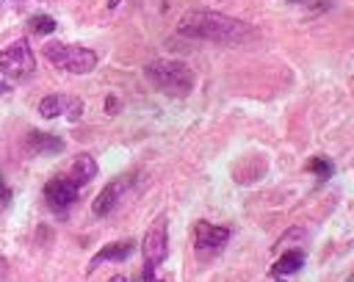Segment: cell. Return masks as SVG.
Returning <instances> with one entry per match:
<instances>
[{
    "mask_svg": "<svg viewBox=\"0 0 354 282\" xmlns=\"http://www.w3.org/2000/svg\"><path fill=\"white\" fill-rule=\"evenodd\" d=\"M11 202V188L6 185V180L0 177V205H8Z\"/></svg>",
    "mask_w": 354,
    "mask_h": 282,
    "instance_id": "obj_16",
    "label": "cell"
},
{
    "mask_svg": "<svg viewBox=\"0 0 354 282\" xmlns=\"http://www.w3.org/2000/svg\"><path fill=\"white\" fill-rule=\"evenodd\" d=\"M64 177H66L75 188H83V185H88V182L97 177V160H94L88 152H80V155L72 158V163H69V169L64 171Z\"/></svg>",
    "mask_w": 354,
    "mask_h": 282,
    "instance_id": "obj_10",
    "label": "cell"
},
{
    "mask_svg": "<svg viewBox=\"0 0 354 282\" xmlns=\"http://www.w3.org/2000/svg\"><path fill=\"white\" fill-rule=\"evenodd\" d=\"M6 265H8V263H6V257L0 254V274H6Z\"/></svg>",
    "mask_w": 354,
    "mask_h": 282,
    "instance_id": "obj_19",
    "label": "cell"
},
{
    "mask_svg": "<svg viewBox=\"0 0 354 282\" xmlns=\"http://www.w3.org/2000/svg\"><path fill=\"white\" fill-rule=\"evenodd\" d=\"M147 80L166 97H188L196 86V75L185 61L174 58H155L144 66Z\"/></svg>",
    "mask_w": 354,
    "mask_h": 282,
    "instance_id": "obj_2",
    "label": "cell"
},
{
    "mask_svg": "<svg viewBox=\"0 0 354 282\" xmlns=\"http://www.w3.org/2000/svg\"><path fill=\"white\" fill-rule=\"evenodd\" d=\"M25 144L33 155H61L64 152V138H58L53 133H44V130H30Z\"/></svg>",
    "mask_w": 354,
    "mask_h": 282,
    "instance_id": "obj_12",
    "label": "cell"
},
{
    "mask_svg": "<svg viewBox=\"0 0 354 282\" xmlns=\"http://www.w3.org/2000/svg\"><path fill=\"white\" fill-rule=\"evenodd\" d=\"M77 191H80V188H75V185L61 174V177L47 180V185H44V199H47V205H50L55 213H64V210L77 199Z\"/></svg>",
    "mask_w": 354,
    "mask_h": 282,
    "instance_id": "obj_9",
    "label": "cell"
},
{
    "mask_svg": "<svg viewBox=\"0 0 354 282\" xmlns=\"http://www.w3.org/2000/svg\"><path fill=\"white\" fill-rule=\"evenodd\" d=\"M44 58L64 69V72H72V75H88L94 72L97 66V53L88 50V47H80V44H66V41H47L44 44Z\"/></svg>",
    "mask_w": 354,
    "mask_h": 282,
    "instance_id": "obj_3",
    "label": "cell"
},
{
    "mask_svg": "<svg viewBox=\"0 0 354 282\" xmlns=\"http://www.w3.org/2000/svg\"><path fill=\"white\" fill-rule=\"evenodd\" d=\"M28 28H30L33 36H50L55 30V19L47 17V14H36V17L28 19Z\"/></svg>",
    "mask_w": 354,
    "mask_h": 282,
    "instance_id": "obj_14",
    "label": "cell"
},
{
    "mask_svg": "<svg viewBox=\"0 0 354 282\" xmlns=\"http://www.w3.org/2000/svg\"><path fill=\"white\" fill-rule=\"evenodd\" d=\"M116 105H119V102H116L113 97H108V100H105V111H108V113H116V111H119Z\"/></svg>",
    "mask_w": 354,
    "mask_h": 282,
    "instance_id": "obj_17",
    "label": "cell"
},
{
    "mask_svg": "<svg viewBox=\"0 0 354 282\" xmlns=\"http://www.w3.org/2000/svg\"><path fill=\"white\" fill-rule=\"evenodd\" d=\"M307 171H310V174H318L321 180H326V177H332L335 169H332V163H329L326 158H310V160H307Z\"/></svg>",
    "mask_w": 354,
    "mask_h": 282,
    "instance_id": "obj_15",
    "label": "cell"
},
{
    "mask_svg": "<svg viewBox=\"0 0 354 282\" xmlns=\"http://www.w3.org/2000/svg\"><path fill=\"white\" fill-rule=\"evenodd\" d=\"M119 3H122V0H111V3H108V8H116Z\"/></svg>",
    "mask_w": 354,
    "mask_h": 282,
    "instance_id": "obj_20",
    "label": "cell"
},
{
    "mask_svg": "<svg viewBox=\"0 0 354 282\" xmlns=\"http://www.w3.org/2000/svg\"><path fill=\"white\" fill-rule=\"evenodd\" d=\"M133 249H136L133 241H113V243H105V246L88 260V271H94V268L102 265V263H124V260L133 254Z\"/></svg>",
    "mask_w": 354,
    "mask_h": 282,
    "instance_id": "obj_11",
    "label": "cell"
},
{
    "mask_svg": "<svg viewBox=\"0 0 354 282\" xmlns=\"http://www.w3.org/2000/svg\"><path fill=\"white\" fill-rule=\"evenodd\" d=\"M130 182H133V177L130 174H124V177H116V180H111L97 196H94V202H91V213L97 216V218H102V216H108L119 202H122V196L127 194V188H130Z\"/></svg>",
    "mask_w": 354,
    "mask_h": 282,
    "instance_id": "obj_7",
    "label": "cell"
},
{
    "mask_svg": "<svg viewBox=\"0 0 354 282\" xmlns=\"http://www.w3.org/2000/svg\"><path fill=\"white\" fill-rule=\"evenodd\" d=\"M3 91H8V86H6V80H0V94H3Z\"/></svg>",
    "mask_w": 354,
    "mask_h": 282,
    "instance_id": "obj_21",
    "label": "cell"
},
{
    "mask_svg": "<svg viewBox=\"0 0 354 282\" xmlns=\"http://www.w3.org/2000/svg\"><path fill=\"white\" fill-rule=\"evenodd\" d=\"M39 116H44V119L66 116L69 122H77L83 116V100L72 97V94H47L39 102Z\"/></svg>",
    "mask_w": 354,
    "mask_h": 282,
    "instance_id": "obj_6",
    "label": "cell"
},
{
    "mask_svg": "<svg viewBox=\"0 0 354 282\" xmlns=\"http://www.w3.org/2000/svg\"><path fill=\"white\" fill-rule=\"evenodd\" d=\"M152 282H166V279H158V276H155V279H152Z\"/></svg>",
    "mask_w": 354,
    "mask_h": 282,
    "instance_id": "obj_22",
    "label": "cell"
},
{
    "mask_svg": "<svg viewBox=\"0 0 354 282\" xmlns=\"http://www.w3.org/2000/svg\"><path fill=\"white\" fill-rule=\"evenodd\" d=\"M0 72L8 80H25L36 72V55H33L28 39H17L6 50H0Z\"/></svg>",
    "mask_w": 354,
    "mask_h": 282,
    "instance_id": "obj_4",
    "label": "cell"
},
{
    "mask_svg": "<svg viewBox=\"0 0 354 282\" xmlns=\"http://www.w3.org/2000/svg\"><path fill=\"white\" fill-rule=\"evenodd\" d=\"M304 252L301 249H288L277 263H274V268H271V274L279 279V276H290V274H296V271H301V265H304Z\"/></svg>",
    "mask_w": 354,
    "mask_h": 282,
    "instance_id": "obj_13",
    "label": "cell"
},
{
    "mask_svg": "<svg viewBox=\"0 0 354 282\" xmlns=\"http://www.w3.org/2000/svg\"><path fill=\"white\" fill-rule=\"evenodd\" d=\"M227 241H230V229L227 227H218V224H210V221H196V227H194V249L199 254L218 252Z\"/></svg>",
    "mask_w": 354,
    "mask_h": 282,
    "instance_id": "obj_8",
    "label": "cell"
},
{
    "mask_svg": "<svg viewBox=\"0 0 354 282\" xmlns=\"http://www.w3.org/2000/svg\"><path fill=\"white\" fill-rule=\"evenodd\" d=\"M177 33L185 39L216 41V44H243L254 36V28L238 17H227L210 8H191L180 17Z\"/></svg>",
    "mask_w": 354,
    "mask_h": 282,
    "instance_id": "obj_1",
    "label": "cell"
},
{
    "mask_svg": "<svg viewBox=\"0 0 354 282\" xmlns=\"http://www.w3.org/2000/svg\"><path fill=\"white\" fill-rule=\"evenodd\" d=\"M108 282H133V279H127V276H122V274H116V276H111Z\"/></svg>",
    "mask_w": 354,
    "mask_h": 282,
    "instance_id": "obj_18",
    "label": "cell"
},
{
    "mask_svg": "<svg viewBox=\"0 0 354 282\" xmlns=\"http://www.w3.org/2000/svg\"><path fill=\"white\" fill-rule=\"evenodd\" d=\"M141 254H144V268L155 271L166 254H169V229H166V218H155L149 224V229L144 232V241H141Z\"/></svg>",
    "mask_w": 354,
    "mask_h": 282,
    "instance_id": "obj_5",
    "label": "cell"
}]
</instances>
